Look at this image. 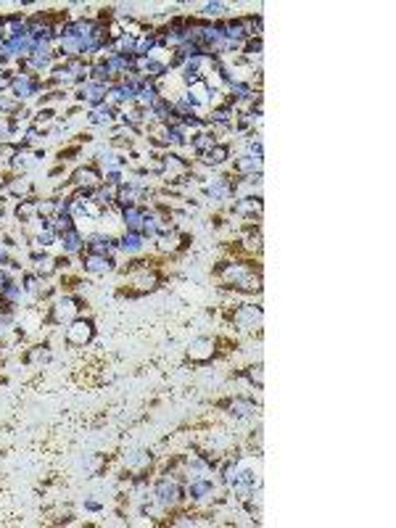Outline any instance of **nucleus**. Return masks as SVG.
<instances>
[{"mask_svg": "<svg viewBox=\"0 0 396 528\" xmlns=\"http://www.w3.org/2000/svg\"><path fill=\"white\" fill-rule=\"evenodd\" d=\"M227 320L230 325L235 328V333H259L261 322H264V310L261 304H254V301H243L238 304L235 310H227Z\"/></svg>", "mask_w": 396, "mask_h": 528, "instance_id": "obj_1", "label": "nucleus"}, {"mask_svg": "<svg viewBox=\"0 0 396 528\" xmlns=\"http://www.w3.org/2000/svg\"><path fill=\"white\" fill-rule=\"evenodd\" d=\"M222 344L217 335H196L185 344V359L193 365H209L217 356H222Z\"/></svg>", "mask_w": 396, "mask_h": 528, "instance_id": "obj_2", "label": "nucleus"}, {"mask_svg": "<svg viewBox=\"0 0 396 528\" xmlns=\"http://www.w3.org/2000/svg\"><path fill=\"white\" fill-rule=\"evenodd\" d=\"M82 312V299H77L74 293H61L48 304V314L43 322L48 325H69L71 320H77Z\"/></svg>", "mask_w": 396, "mask_h": 528, "instance_id": "obj_3", "label": "nucleus"}, {"mask_svg": "<svg viewBox=\"0 0 396 528\" xmlns=\"http://www.w3.org/2000/svg\"><path fill=\"white\" fill-rule=\"evenodd\" d=\"M153 502L161 510H172V507L182 505L185 502V486L177 483L167 473H161L156 478V483H153Z\"/></svg>", "mask_w": 396, "mask_h": 528, "instance_id": "obj_4", "label": "nucleus"}, {"mask_svg": "<svg viewBox=\"0 0 396 528\" xmlns=\"http://www.w3.org/2000/svg\"><path fill=\"white\" fill-rule=\"evenodd\" d=\"M64 328H67L64 341H67L69 346H74V349H85V346H90L93 341H95V333H98L95 320H93V317H82V314H79L77 320L69 322V325H64Z\"/></svg>", "mask_w": 396, "mask_h": 528, "instance_id": "obj_5", "label": "nucleus"}, {"mask_svg": "<svg viewBox=\"0 0 396 528\" xmlns=\"http://www.w3.org/2000/svg\"><path fill=\"white\" fill-rule=\"evenodd\" d=\"M43 92V77H37L32 71H16L11 82V95L19 104H27Z\"/></svg>", "mask_w": 396, "mask_h": 528, "instance_id": "obj_6", "label": "nucleus"}, {"mask_svg": "<svg viewBox=\"0 0 396 528\" xmlns=\"http://www.w3.org/2000/svg\"><path fill=\"white\" fill-rule=\"evenodd\" d=\"M217 407H222L233 420H240V423H246V420H254V417H259V402H254V396H243V394H238V396H230V399H225V402H219Z\"/></svg>", "mask_w": 396, "mask_h": 528, "instance_id": "obj_7", "label": "nucleus"}, {"mask_svg": "<svg viewBox=\"0 0 396 528\" xmlns=\"http://www.w3.org/2000/svg\"><path fill=\"white\" fill-rule=\"evenodd\" d=\"M201 180V193L204 198L214 201V204H222V201H230L233 198V177L230 174H219V177H198Z\"/></svg>", "mask_w": 396, "mask_h": 528, "instance_id": "obj_8", "label": "nucleus"}, {"mask_svg": "<svg viewBox=\"0 0 396 528\" xmlns=\"http://www.w3.org/2000/svg\"><path fill=\"white\" fill-rule=\"evenodd\" d=\"M98 185H103V169L95 164H85L77 167L71 177H69V188L71 190H95Z\"/></svg>", "mask_w": 396, "mask_h": 528, "instance_id": "obj_9", "label": "nucleus"}, {"mask_svg": "<svg viewBox=\"0 0 396 528\" xmlns=\"http://www.w3.org/2000/svg\"><path fill=\"white\" fill-rule=\"evenodd\" d=\"M106 92H109V85H103V82L85 80L82 85H77V88H74V101L85 104L88 109H95V106L106 104Z\"/></svg>", "mask_w": 396, "mask_h": 528, "instance_id": "obj_10", "label": "nucleus"}, {"mask_svg": "<svg viewBox=\"0 0 396 528\" xmlns=\"http://www.w3.org/2000/svg\"><path fill=\"white\" fill-rule=\"evenodd\" d=\"M217 492V483L209 478V475H198V478H191L185 483V499H191L193 505H204L209 502Z\"/></svg>", "mask_w": 396, "mask_h": 528, "instance_id": "obj_11", "label": "nucleus"}, {"mask_svg": "<svg viewBox=\"0 0 396 528\" xmlns=\"http://www.w3.org/2000/svg\"><path fill=\"white\" fill-rule=\"evenodd\" d=\"M79 267H82L88 275H109V272L116 270V259L82 251V253H79Z\"/></svg>", "mask_w": 396, "mask_h": 528, "instance_id": "obj_12", "label": "nucleus"}, {"mask_svg": "<svg viewBox=\"0 0 396 528\" xmlns=\"http://www.w3.org/2000/svg\"><path fill=\"white\" fill-rule=\"evenodd\" d=\"M32 301L24 291L22 280H11L8 286L0 291V307H13V310H22V304Z\"/></svg>", "mask_w": 396, "mask_h": 528, "instance_id": "obj_13", "label": "nucleus"}, {"mask_svg": "<svg viewBox=\"0 0 396 528\" xmlns=\"http://www.w3.org/2000/svg\"><path fill=\"white\" fill-rule=\"evenodd\" d=\"M230 159H233V146H230V143H214V146L201 156V164L209 167V169H219V167H225Z\"/></svg>", "mask_w": 396, "mask_h": 528, "instance_id": "obj_14", "label": "nucleus"}, {"mask_svg": "<svg viewBox=\"0 0 396 528\" xmlns=\"http://www.w3.org/2000/svg\"><path fill=\"white\" fill-rule=\"evenodd\" d=\"M116 241H119V253H127V256H140L148 246V238L143 232H130V230H125Z\"/></svg>", "mask_w": 396, "mask_h": 528, "instance_id": "obj_15", "label": "nucleus"}, {"mask_svg": "<svg viewBox=\"0 0 396 528\" xmlns=\"http://www.w3.org/2000/svg\"><path fill=\"white\" fill-rule=\"evenodd\" d=\"M143 217H146V207H143V204H130V207L119 209V222H122V228L130 230V232H140Z\"/></svg>", "mask_w": 396, "mask_h": 528, "instance_id": "obj_16", "label": "nucleus"}, {"mask_svg": "<svg viewBox=\"0 0 396 528\" xmlns=\"http://www.w3.org/2000/svg\"><path fill=\"white\" fill-rule=\"evenodd\" d=\"M58 246L64 249L67 256H79V253L85 251V232L77 228L69 230V232H61L58 235Z\"/></svg>", "mask_w": 396, "mask_h": 528, "instance_id": "obj_17", "label": "nucleus"}, {"mask_svg": "<svg viewBox=\"0 0 396 528\" xmlns=\"http://www.w3.org/2000/svg\"><path fill=\"white\" fill-rule=\"evenodd\" d=\"M53 359V349H50V344H34L29 346L27 352L22 354V362L24 365H32V368H43V365H48Z\"/></svg>", "mask_w": 396, "mask_h": 528, "instance_id": "obj_18", "label": "nucleus"}, {"mask_svg": "<svg viewBox=\"0 0 396 528\" xmlns=\"http://www.w3.org/2000/svg\"><path fill=\"white\" fill-rule=\"evenodd\" d=\"M264 159H254L246 153H238V159H233V174L235 177H251V174H261Z\"/></svg>", "mask_w": 396, "mask_h": 528, "instance_id": "obj_19", "label": "nucleus"}, {"mask_svg": "<svg viewBox=\"0 0 396 528\" xmlns=\"http://www.w3.org/2000/svg\"><path fill=\"white\" fill-rule=\"evenodd\" d=\"M116 109L109 104H101V106H95V109H88V122H90L93 127H106V125H111L114 119H116Z\"/></svg>", "mask_w": 396, "mask_h": 528, "instance_id": "obj_20", "label": "nucleus"}, {"mask_svg": "<svg viewBox=\"0 0 396 528\" xmlns=\"http://www.w3.org/2000/svg\"><path fill=\"white\" fill-rule=\"evenodd\" d=\"M13 214H16V219H19L24 228H27V225H29V222L37 217V198H34V195H29V198L19 201V204H16V209H13Z\"/></svg>", "mask_w": 396, "mask_h": 528, "instance_id": "obj_21", "label": "nucleus"}, {"mask_svg": "<svg viewBox=\"0 0 396 528\" xmlns=\"http://www.w3.org/2000/svg\"><path fill=\"white\" fill-rule=\"evenodd\" d=\"M6 190L24 201V198H29V195L34 193V185L29 183L27 177H22V174H13L11 180H8V185H6Z\"/></svg>", "mask_w": 396, "mask_h": 528, "instance_id": "obj_22", "label": "nucleus"}, {"mask_svg": "<svg viewBox=\"0 0 396 528\" xmlns=\"http://www.w3.org/2000/svg\"><path fill=\"white\" fill-rule=\"evenodd\" d=\"M238 378L246 380L251 389L261 391V386H264V368H261V362H257V365H249V368H243L240 373H238Z\"/></svg>", "mask_w": 396, "mask_h": 528, "instance_id": "obj_23", "label": "nucleus"}, {"mask_svg": "<svg viewBox=\"0 0 396 528\" xmlns=\"http://www.w3.org/2000/svg\"><path fill=\"white\" fill-rule=\"evenodd\" d=\"M227 13H230V6L227 3H204L201 6V19L204 22H222V19H227Z\"/></svg>", "mask_w": 396, "mask_h": 528, "instance_id": "obj_24", "label": "nucleus"}, {"mask_svg": "<svg viewBox=\"0 0 396 528\" xmlns=\"http://www.w3.org/2000/svg\"><path fill=\"white\" fill-rule=\"evenodd\" d=\"M53 119H56V109H50V106H40V109L34 111V116H32V125L46 127V125H50Z\"/></svg>", "mask_w": 396, "mask_h": 528, "instance_id": "obj_25", "label": "nucleus"}, {"mask_svg": "<svg viewBox=\"0 0 396 528\" xmlns=\"http://www.w3.org/2000/svg\"><path fill=\"white\" fill-rule=\"evenodd\" d=\"M101 510H103V505L98 502V499H93V496L85 499V513H101Z\"/></svg>", "mask_w": 396, "mask_h": 528, "instance_id": "obj_26", "label": "nucleus"}, {"mask_svg": "<svg viewBox=\"0 0 396 528\" xmlns=\"http://www.w3.org/2000/svg\"><path fill=\"white\" fill-rule=\"evenodd\" d=\"M11 280H13L11 270H8V267H0V291H3V288L8 286V283H11Z\"/></svg>", "mask_w": 396, "mask_h": 528, "instance_id": "obj_27", "label": "nucleus"}, {"mask_svg": "<svg viewBox=\"0 0 396 528\" xmlns=\"http://www.w3.org/2000/svg\"><path fill=\"white\" fill-rule=\"evenodd\" d=\"M8 346H11L8 341H0V365H3V362H6V356H8Z\"/></svg>", "mask_w": 396, "mask_h": 528, "instance_id": "obj_28", "label": "nucleus"}]
</instances>
